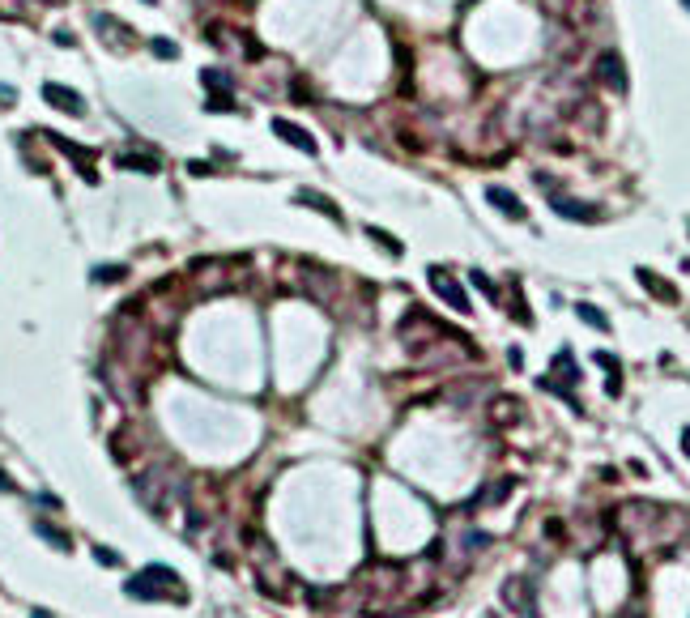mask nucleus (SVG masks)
<instances>
[{
    "instance_id": "nucleus-23",
    "label": "nucleus",
    "mask_w": 690,
    "mask_h": 618,
    "mask_svg": "<svg viewBox=\"0 0 690 618\" xmlns=\"http://www.w3.org/2000/svg\"><path fill=\"white\" fill-rule=\"evenodd\" d=\"M34 618H52V614H43V610H34Z\"/></svg>"
},
{
    "instance_id": "nucleus-22",
    "label": "nucleus",
    "mask_w": 690,
    "mask_h": 618,
    "mask_svg": "<svg viewBox=\"0 0 690 618\" xmlns=\"http://www.w3.org/2000/svg\"><path fill=\"white\" fill-rule=\"evenodd\" d=\"M682 443H686V456H690V431H686V439H682Z\"/></svg>"
},
{
    "instance_id": "nucleus-17",
    "label": "nucleus",
    "mask_w": 690,
    "mask_h": 618,
    "mask_svg": "<svg viewBox=\"0 0 690 618\" xmlns=\"http://www.w3.org/2000/svg\"><path fill=\"white\" fill-rule=\"evenodd\" d=\"M39 533H43L47 541H52V546H60V550H68V537H64L60 529H47V525H39Z\"/></svg>"
},
{
    "instance_id": "nucleus-16",
    "label": "nucleus",
    "mask_w": 690,
    "mask_h": 618,
    "mask_svg": "<svg viewBox=\"0 0 690 618\" xmlns=\"http://www.w3.org/2000/svg\"><path fill=\"white\" fill-rule=\"evenodd\" d=\"M371 239H375V243H384V247H388V252H392V256H401V243H397V239H392V235H384L379 226H371Z\"/></svg>"
},
{
    "instance_id": "nucleus-8",
    "label": "nucleus",
    "mask_w": 690,
    "mask_h": 618,
    "mask_svg": "<svg viewBox=\"0 0 690 618\" xmlns=\"http://www.w3.org/2000/svg\"><path fill=\"white\" fill-rule=\"evenodd\" d=\"M601 68H605V81H609L613 90H627V77H622V64H618V56H613V52H605V56H601Z\"/></svg>"
},
{
    "instance_id": "nucleus-18",
    "label": "nucleus",
    "mask_w": 690,
    "mask_h": 618,
    "mask_svg": "<svg viewBox=\"0 0 690 618\" xmlns=\"http://www.w3.org/2000/svg\"><path fill=\"white\" fill-rule=\"evenodd\" d=\"M469 278H473V286H477V290H486L490 299H495V286H490V278H486V273H469Z\"/></svg>"
},
{
    "instance_id": "nucleus-21",
    "label": "nucleus",
    "mask_w": 690,
    "mask_h": 618,
    "mask_svg": "<svg viewBox=\"0 0 690 618\" xmlns=\"http://www.w3.org/2000/svg\"><path fill=\"white\" fill-rule=\"evenodd\" d=\"M0 490H13V482H9V478H5V474H0Z\"/></svg>"
},
{
    "instance_id": "nucleus-20",
    "label": "nucleus",
    "mask_w": 690,
    "mask_h": 618,
    "mask_svg": "<svg viewBox=\"0 0 690 618\" xmlns=\"http://www.w3.org/2000/svg\"><path fill=\"white\" fill-rule=\"evenodd\" d=\"M56 43H60V47H72V43H77V39H72L68 30H56Z\"/></svg>"
},
{
    "instance_id": "nucleus-6",
    "label": "nucleus",
    "mask_w": 690,
    "mask_h": 618,
    "mask_svg": "<svg viewBox=\"0 0 690 618\" xmlns=\"http://www.w3.org/2000/svg\"><path fill=\"white\" fill-rule=\"evenodd\" d=\"M115 166H124V171H145V175H158V158H154V154H119V158H115Z\"/></svg>"
},
{
    "instance_id": "nucleus-13",
    "label": "nucleus",
    "mask_w": 690,
    "mask_h": 618,
    "mask_svg": "<svg viewBox=\"0 0 690 618\" xmlns=\"http://www.w3.org/2000/svg\"><path fill=\"white\" fill-rule=\"evenodd\" d=\"M150 52L162 56V60H175V56H179V47L170 43V39H150Z\"/></svg>"
},
{
    "instance_id": "nucleus-12",
    "label": "nucleus",
    "mask_w": 690,
    "mask_h": 618,
    "mask_svg": "<svg viewBox=\"0 0 690 618\" xmlns=\"http://www.w3.org/2000/svg\"><path fill=\"white\" fill-rule=\"evenodd\" d=\"M201 81H205V90H230V77H226L221 68H205Z\"/></svg>"
},
{
    "instance_id": "nucleus-25",
    "label": "nucleus",
    "mask_w": 690,
    "mask_h": 618,
    "mask_svg": "<svg viewBox=\"0 0 690 618\" xmlns=\"http://www.w3.org/2000/svg\"><path fill=\"white\" fill-rule=\"evenodd\" d=\"M686 5H690V0H686Z\"/></svg>"
},
{
    "instance_id": "nucleus-4",
    "label": "nucleus",
    "mask_w": 690,
    "mask_h": 618,
    "mask_svg": "<svg viewBox=\"0 0 690 618\" xmlns=\"http://www.w3.org/2000/svg\"><path fill=\"white\" fill-rule=\"evenodd\" d=\"M273 133L282 137V141H290L294 145V150H303V154H315V137L307 133V128H299V124H294V119H273Z\"/></svg>"
},
{
    "instance_id": "nucleus-10",
    "label": "nucleus",
    "mask_w": 690,
    "mask_h": 618,
    "mask_svg": "<svg viewBox=\"0 0 690 618\" xmlns=\"http://www.w3.org/2000/svg\"><path fill=\"white\" fill-rule=\"evenodd\" d=\"M554 209H558L562 218H571V222H588V218H593V209H588V205H575V201H554Z\"/></svg>"
},
{
    "instance_id": "nucleus-11",
    "label": "nucleus",
    "mask_w": 690,
    "mask_h": 618,
    "mask_svg": "<svg viewBox=\"0 0 690 618\" xmlns=\"http://www.w3.org/2000/svg\"><path fill=\"white\" fill-rule=\"evenodd\" d=\"M575 311H580V320H584V325H593V329H601V333L609 329V320H605V316H601V311H597L593 303H580Z\"/></svg>"
},
{
    "instance_id": "nucleus-7",
    "label": "nucleus",
    "mask_w": 690,
    "mask_h": 618,
    "mask_svg": "<svg viewBox=\"0 0 690 618\" xmlns=\"http://www.w3.org/2000/svg\"><path fill=\"white\" fill-rule=\"evenodd\" d=\"M299 201H303V205H311V209H319V213H324V218H333V222H341V209L328 201V196H319V192L303 188V192H299Z\"/></svg>"
},
{
    "instance_id": "nucleus-19",
    "label": "nucleus",
    "mask_w": 690,
    "mask_h": 618,
    "mask_svg": "<svg viewBox=\"0 0 690 618\" xmlns=\"http://www.w3.org/2000/svg\"><path fill=\"white\" fill-rule=\"evenodd\" d=\"M94 559H98V563H111V567L119 563V554H115V550H94Z\"/></svg>"
},
{
    "instance_id": "nucleus-1",
    "label": "nucleus",
    "mask_w": 690,
    "mask_h": 618,
    "mask_svg": "<svg viewBox=\"0 0 690 618\" xmlns=\"http://www.w3.org/2000/svg\"><path fill=\"white\" fill-rule=\"evenodd\" d=\"M128 597H145V601H188V588H184V580L170 572V567L154 563V567H145L141 576L128 580Z\"/></svg>"
},
{
    "instance_id": "nucleus-9",
    "label": "nucleus",
    "mask_w": 690,
    "mask_h": 618,
    "mask_svg": "<svg viewBox=\"0 0 690 618\" xmlns=\"http://www.w3.org/2000/svg\"><path fill=\"white\" fill-rule=\"evenodd\" d=\"M639 282H644V286H648L652 294H660V299H669V303L678 299V290H673V286H664V282H656V278L648 273V269H639Z\"/></svg>"
},
{
    "instance_id": "nucleus-2",
    "label": "nucleus",
    "mask_w": 690,
    "mask_h": 618,
    "mask_svg": "<svg viewBox=\"0 0 690 618\" xmlns=\"http://www.w3.org/2000/svg\"><path fill=\"white\" fill-rule=\"evenodd\" d=\"M43 103H52V107L64 111V115H86V98H81L77 90L60 86V81H43Z\"/></svg>"
},
{
    "instance_id": "nucleus-5",
    "label": "nucleus",
    "mask_w": 690,
    "mask_h": 618,
    "mask_svg": "<svg viewBox=\"0 0 690 618\" xmlns=\"http://www.w3.org/2000/svg\"><path fill=\"white\" fill-rule=\"evenodd\" d=\"M486 201H490V205H499L507 218H524L520 196H511V192H507V188H499V184H490V188H486Z\"/></svg>"
},
{
    "instance_id": "nucleus-14",
    "label": "nucleus",
    "mask_w": 690,
    "mask_h": 618,
    "mask_svg": "<svg viewBox=\"0 0 690 618\" xmlns=\"http://www.w3.org/2000/svg\"><path fill=\"white\" fill-rule=\"evenodd\" d=\"M209 111H235V98H230V90H209Z\"/></svg>"
},
{
    "instance_id": "nucleus-15",
    "label": "nucleus",
    "mask_w": 690,
    "mask_h": 618,
    "mask_svg": "<svg viewBox=\"0 0 690 618\" xmlns=\"http://www.w3.org/2000/svg\"><path fill=\"white\" fill-rule=\"evenodd\" d=\"M124 278V264H111V269H94V282H119Z\"/></svg>"
},
{
    "instance_id": "nucleus-24",
    "label": "nucleus",
    "mask_w": 690,
    "mask_h": 618,
    "mask_svg": "<svg viewBox=\"0 0 690 618\" xmlns=\"http://www.w3.org/2000/svg\"><path fill=\"white\" fill-rule=\"evenodd\" d=\"M145 5H154V0H145Z\"/></svg>"
},
{
    "instance_id": "nucleus-3",
    "label": "nucleus",
    "mask_w": 690,
    "mask_h": 618,
    "mask_svg": "<svg viewBox=\"0 0 690 618\" xmlns=\"http://www.w3.org/2000/svg\"><path fill=\"white\" fill-rule=\"evenodd\" d=\"M431 286H435V294L443 303H452L456 311H469V299H464V290H460V282H452L443 269H431Z\"/></svg>"
}]
</instances>
